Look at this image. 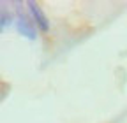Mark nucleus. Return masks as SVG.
<instances>
[{
  "mask_svg": "<svg viewBox=\"0 0 127 123\" xmlns=\"http://www.w3.org/2000/svg\"><path fill=\"white\" fill-rule=\"evenodd\" d=\"M27 7L32 14V18H34V23H37V28L41 32H48V30H50V21H48L46 14L42 12V9L35 2H27Z\"/></svg>",
  "mask_w": 127,
  "mask_h": 123,
  "instance_id": "obj_1",
  "label": "nucleus"
},
{
  "mask_svg": "<svg viewBox=\"0 0 127 123\" xmlns=\"http://www.w3.org/2000/svg\"><path fill=\"white\" fill-rule=\"evenodd\" d=\"M16 26H18V32L23 35V37H28V39H35V25L30 23L27 16H23L21 12H18L16 16Z\"/></svg>",
  "mask_w": 127,
  "mask_h": 123,
  "instance_id": "obj_2",
  "label": "nucleus"
},
{
  "mask_svg": "<svg viewBox=\"0 0 127 123\" xmlns=\"http://www.w3.org/2000/svg\"><path fill=\"white\" fill-rule=\"evenodd\" d=\"M11 21H12V16L7 14L5 9H2V28H5L7 25H11Z\"/></svg>",
  "mask_w": 127,
  "mask_h": 123,
  "instance_id": "obj_3",
  "label": "nucleus"
}]
</instances>
